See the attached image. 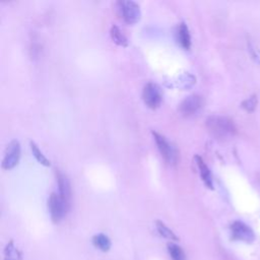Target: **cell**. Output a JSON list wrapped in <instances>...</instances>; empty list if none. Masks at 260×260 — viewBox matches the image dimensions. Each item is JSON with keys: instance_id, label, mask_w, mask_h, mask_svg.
<instances>
[{"instance_id": "cell-1", "label": "cell", "mask_w": 260, "mask_h": 260, "mask_svg": "<svg viewBox=\"0 0 260 260\" xmlns=\"http://www.w3.org/2000/svg\"><path fill=\"white\" fill-rule=\"evenodd\" d=\"M205 125L208 132L218 140L230 139L237 132V128L234 122L230 118L224 116H209L206 119Z\"/></svg>"}, {"instance_id": "cell-2", "label": "cell", "mask_w": 260, "mask_h": 260, "mask_svg": "<svg viewBox=\"0 0 260 260\" xmlns=\"http://www.w3.org/2000/svg\"><path fill=\"white\" fill-rule=\"evenodd\" d=\"M152 135L154 138V141L157 145V148L160 152V155L164 157V159L170 164L175 165L178 160V151L176 147L161 134L152 131Z\"/></svg>"}, {"instance_id": "cell-3", "label": "cell", "mask_w": 260, "mask_h": 260, "mask_svg": "<svg viewBox=\"0 0 260 260\" xmlns=\"http://www.w3.org/2000/svg\"><path fill=\"white\" fill-rule=\"evenodd\" d=\"M117 6L123 20L128 24H134L140 20L141 11L139 5L131 0L118 1Z\"/></svg>"}, {"instance_id": "cell-4", "label": "cell", "mask_w": 260, "mask_h": 260, "mask_svg": "<svg viewBox=\"0 0 260 260\" xmlns=\"http://www.w3.org/2000/svg\"><path fill=\"white\" fill-rule=\"evenodd\" d=\"M48 209L50 212L51 219L54 223L60 222L67 211L69 210L64 202L62 201L61 197L57 193H51L49 199H48Z\"/></svg>"}, {"instance_id": "cell-5", "label": "cell", "mask_w": 260, "mask_h": 260, "mask_svg": "<svg viewBox=\"0 0 260 260\" xmlns=\"http://www.w3.org/2000/svg\"><path fill=\"white\" fill-rule=\"evenodd\" d=\"M142 99L148 108H158L162 100V94L159 86L153 82L146 83L142 90Z\"/></svg>"}, {"instance_id": "cell-6", "label": "cell", "mask_w": 260, "mask_h": 260, "mask_svg": "<svg viewBox=\"0 0 260 260\" xmlns=\"http://www.w3.org/2000/svg\"><path fill=\"white\" fill-rule=\"evenodd\" d=\"M20 157V144L16 139L11 140L4 153V157L2 160V168L4 170L13 169L19 161Z\"/></svg>"}, {"instance_id": "cell-7", "label": "cell", "mask_w": 260, "mask_h": 260, "mask_svg": "<svg viewBox=\"0 0 260 260\" xmlns=\"http://www.w3.org/2000/svg\"><path fill=\"white\" fill-rule=\"evenodd\" d=\"M231 233H232V238L234 240H238L246 243H252L255 240V235L251 230V228L239 220L234 221L231 224Z\"/></svg>"}, {"instance_id": "cell-8", "label": "cell", "mask_w": 260, "mask_h": 260, "mask_svg": "<svg viewBox=\"0 0 260 260\" xmlns=\"http://www.w3.org/2000/svg\"><path fill=\"white\" fill-rule=\"evenodd\" d=\"M203 106L202 96L198 94H191L184 99L179 105V111L183 116H192L197 113Z\"/></svg>"}, {"instance_id": "cell-9", "label": "cell", "mask_w": 260, "mask_h": 260, "mask_svg": "<svg viewBox=\"0 0 260 260\" xmlns=\"http://www.w3.org/2000/svg\"><path fill=\"white\" fill-rule=\"evenodd\" d=\"M56 178H57V183H58V187H59V196L61 197V199L64 202V204L66 205V207L69 209L70 208V200H71V187H70L69 180L60 171L56 172Z\"/></svg>"}, {"instance_id": "cell-10", "label": "cell", "mask_w": 260, "mask_h": 260, "mask_svg": "<svg viewBox=\"0 0 260 260\" xmlns=\"http://www.w3.org/2000/svg\"><path fill=\"white\" fill-rule=\"evenodd\" d=\"M195 159V162L198 167V170H199V174H200V177L203 181V183L205 184V186L209 189H213V184H212V177H211V174H210V171L208 169V167L206 166V164L204 162V160L201 158V156L199 155H195L194 157Z\"/></svg>"}, {"instance_id": "cell-11", "label": "cell", "mask_w": 260, "mask_h": 260, "mask_svg": "<svg viewBox=\"0 0 260 260\" xmlns=\"http://www.w3.org/2000/svg\"><path fill=\"white\" fill-rule=\"evenodd\" d=\"M195 82H196V78L192 74L188 72H184L180 74L174 81H172L171 85L181 89H188L192 87L195 84Z\"/></svg>"}, {"instance_id": "cell-12", "label": "cell", "mask_w": 260, "mask_h": 260, "mask_svg": "<svg viewBox=\"0 0 260 260\" xmlns=\"http://www.w3.org/2000/svg\"><path fill=\"white\" fill-rule=\"evenodd\" d=\"M178 41L180 45L185 49L189 50L191 47V36L189 28L185 22H181L178 27Z\"/></svg>"}, {"instance_id": "cell-13", "label": "cell", "mask_w": 260, "mask_h": 260, "mask_svg": "<svg viewBox=\"0 0 260 260\" xmlns=\"http://www.w3.org/2000/svg\"><path fill=\"white\" fill-rule=\"evenodd\" d=\"M93 246L102 252H107L111 248V240L105 234H96L92 237Z\"/></svg>"}, {"instance_id": "cell-14", "label": "cell", "mask_w": 260, "mask_h": 260, "mask_svg": "<svg viewBox=\"0 0 260 260\" xmlns=\"http://www.w3.org/2000/svg\"><path fill=\"white\" fill-rule=\"evenodd\" d=\"M3 260H22V253L15 247L13 241H10L6 245Z\"/></svg>"}, {"instance_id": "cell-15", "label": "cell", "mask_w": 260, "mask_h": 260, "mask_svg": "<svg viewBox=\"0 0 260 260\" xmlns=\"http://www.w3.org/2000/svg\"><path fill=\"white\" fill-rule=\"evenodd\" d=\"M155 228H156V231L157 233L165 239H168V240H171V241H178L179 238L176 236V234L171 230L169 229L162 221L160 220H156L155 221Z\"/></svg>"}, {"instance_id": "cell-16", "label": "cell", "mask_w": 260, "mask_h": 260, "mask_svg": "<svg viewBox=\"0 0 260 260\" xmlns=\"http://www.w3.org/2000/svg\"><path fill=\"white\" fill-rule=\"evenodd\" d=\"M110 35L111 38L113 40V42L119 46L122 47H126L128 45V41L127 38L124 36V34L121 31V29L117 26V25H112L111 30H110Z\"/></svg>"}, {"instance_id": "cell-17", "label": "cell", "mask_w": 260, "mask_h": 260, "mask_svg": "<svg viewBox=\"0 0 260 260\" xmlns=\"http://www.w3.org/2000/svg\"><path fill=\"white\" fill-rule=\"evenodd\" d=\"M167 248L172 260H187L185 252L179 245L175 243H169L167 245Z\"/></svg>"}, {"instance_id": "cell-18", "label": "cell", "mask_w": 260, "mask_h": 260, "mask_svg": "<svg viewBox=\"0 0 260 260\" xmlns=\"http://www.w3.org/2000/svg\"><path fill=\"white\" fill-rule=\"evenodd\" d=\"M29 144H30V149H31V152H32L35 158H36L41 165H43V166H45V167H50V160L43 154V152L40 150V148L38 147V145H37L35 142H32V141H30Z\"/></svg>"}, {"instance_id": "cell-19", "label": "cell", "mask_w": 260, "mask_h": 260, "mask_svg": "<svg viewBox=\"0 0 260 260\" xmlns=\"http://www.w3.org/2000/svg\"><path fill=\"white\" fill-rule=\"evenodd\" d=\"M256 105H257V98H256L255 95L249 98L248 100H246V101H244V102L242 103V107H243L246 111H248V112L254 111V109L256 108Z\"/></svg>"}]
</instances>
